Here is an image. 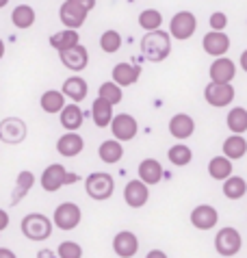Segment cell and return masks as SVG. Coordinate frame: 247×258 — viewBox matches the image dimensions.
<instances>
[{
	"instance_id": "1",
	"label": "cell",
	"mask_w": 247,
	"mask_h": 258,
	"mask_svg": "<svg viewBox=\"0 0 247 258\" xmlns=\"http://www.w3.org/2000/svg\"><path fill=\"white\" fill-rule=\"evenodd\" d=\"M141 54L152 63H161L171 54V35L165 31L145 33L141 39Z\"/></svg>"
},
{
	"instance_id": "2",
	"label": "cell",
	"mask_w": 247,
	"mask_h": 258,
	"mask_svg": "<svg viewBox=\"0 0 247 258\" xmlns=\"http://www.w3.org/2000/svg\"><path fill=\"white\" fill-rule=\"evenodd\" d=\"M20 230L28 241H46L52 236L54 224H52V219L43 213H28L20 221Z\"/></svg>"
},
{
	"instance_id": "3",
	"label": "cell",
	"mask_w": 247,
	"mask_h": 258,
	"mask_svg": "<svg viewBox=\"0 0 247 258\" xmlns=\"http://www.w3.org/2000/svg\"><path fill=\"white\" fill-rule=\"evenodd\" d=\"M85 193L96 202H104L115 193V180L106 171H93L85 178Z\"/></svg>"
},
{
	"instance_id": "4",
	"label": "cell",
	"mask_w": 247,
	"mask_h": 258,
	"mask_svg": "<svg viewBox=\"0 0 247 258\" xmlns=\"http://www.w3.org/2000/svg\"><path fill=\"white\" fill-rule=\"evenodd\" d=\"M83 221V211L81 206L74 204V202H63L54 209L52 213V224L54 228H59L63 232H70V230H76Z\"/></svg>"
},
{
	"instance_id": "5",
	"label": "cell",
	"mask_w": 247,
	"mask_h": 258,
	"mask_svg": "<svg viewBox=\"0 0 247 258\" xmlns=\"http://www.w3.org/2000/svg\"><path fill=\"white\" fill-rule=\"evenodd\" d=\"M241 247H243V236L236 228L226 226L215 234V249L219 256H226V258L236 256L241 252Z\"/></svg>"
},
{
	"instance_id": "6",
	"label": "cell",
	"mask_w": 247,
	"mask_h": 258,
	"mask_svg": "<svg viewBox=\"0 0 247 258\" xmlns=\"http://www.w3.org/2000/svg\"><path fill=\"white\" fill-rule=\"evenodd\" d=\"M195 31H198V18H195L191 11H178L176 16L171 18V22H169L171 39L187 41V39L193 37Z\"/></svg>"
},
{
	"instance_id": "7",
	"label": "cell",
	"mask_w": 247,
	"mask_h": 258,
	"mask_svg": "<svg viewBox=\"0 0 247 258\" xmlns=\"http://www.w3.org/2000/svg\"><path fill=\"white\" fill-rule=\"evenodd\" d=\"M204 100L210 106H215V109H226V106L232 104V100H234V87L228 83L210 81L204 87Z\"/></svg>"
},
{
	"instance_id": "8",
	"label": "cell",
	"mask_w": 247,
	"mask_h": 258,
	"mask_svg": "<svg viewBox=\"0 0 247 258\" xmlns=\"http://www.w3.org/2000/svg\"><path fill=\"white\" fill-rule=\"evenodd\" d=\"M28 128L26 121L20 117H7L0 121V141L7 143V146H18L26 139Z\"/></svg>"
},
{
	"instance_id": "9",
	"label": "cell",
	"mask_w": 247,
	"mask_h": 258,
	"mask_svg": "<svg viewBox=\"0 0 247 258\" xmlns=\"http://www.w3.org/2000/svg\"><path fill=\"white\" fill-rule=\"evenodd\" d=\"M68 174H70V171L65 169V165H61V163L48 165V167L41 171V178H39L41 189L48 191V193H56L61 187L68 184Z\"/></svg>"
},
{
	"instance_id": "10",
	"label": "cell",
	"mask_w": 247,
	"mask_h": 258,
	"mask_svg": "<svg viewBox=\"0 0 247 258\" xmlns=\"http://www.w3.org/2000/svg\"><path fill=\"white\" fill-rule=\"evenodd\" d=\"M111 133H113V139H117L121 143L133 141L137 137V133H139V121L133 115H128V113H117L111 121Z\"/></svg>"
},
{
	"instance_id": "11",
	"label": "cell",
	"mask_w": 247,
	"mask_h": 258,
	"mask_svg": "<svg viewBox=\"0 0 247 258\" xmlns=\"http://www.w3.org/2000/svg\"><path fill=\"white\" fill-rule=\"evenodd\" d=\"M87 16H89V11H85L83 7H78L76 3H72V0H65L59 9V20L65 28H72V31H78L85 22H87Z\"/></svg>"
},
{
	"instance_id": "12",
	"label": "cell",
	"mask_w": 247,
	"mask_h": 258,
	"mask_svg": "<svg viewBox=\"0 0 247 258\" xmlns=\"http://www.w3.org/2000/svg\"><path fill=\"white\" fill-rule=\"evenodd\" d=\"M59 59L68 70L78 74V72H83L87 66H89V50H87L83 44H76V46H72L68 50H61Z\"/></svg>"
},
{
	"instance_id": "13",
	"label": "cell",
	"mask_w": 247,
	"mask_h": 258,
	"mask_svg": "<svg viewBox=\"0 0 247 258\" xmlns=\"http://www.w3.org/2000/svg\"><path fill=\"white\" fill-rule=\"evenodd\" d=\"M202 48L208 56L219 59V56H226V52L230 50V37L223 31H208L202 37Z\"/></svg>"
},
{
	"instance_id": "14",
	"label": "cell",
	"mask_w": 247,
	"mask_h": 258,
	"mask_svg": "<svg viewBox=\"0 0 247 258\" xmlns=\"http://www.w3.org/2000/svg\"><path fill=\"white\" fill-rule=\"evenodd\" d=\"M148 200H150V187L145 182H141L139 178L126 182V187H124V202L130 209H141V206L148 204Z\"/></svg>"
},
{
	"instance_id": "15",
	"label": "cell",
	"mask_w": 247,
	"mask_h": 258,
	"mask_svg": "<svg viewBox=\"0 0 247 258\" xmlns=\"http://www.w3.org/2000/svg\"><path fill=\"white\" fill-rule=\"evenodd\" d=\"M208 74H210V81L213 83L232 85V81H234V76H236V63L232 59H228V56H219V59H215L210 63Z\"/></svg>"
},
{
	"instance_id": "16",
	"label": "cell",
	"mask_w": 247,
	"mask_h": 258,
	"mask_svg": "<svg viewBox=\"0 0 247 258\" xmlns=\"http://www.w3.org/2000/svg\"><path fill=\"white\" fill-rule=\"evenodd\" d=\"M217 221H219V213L210 204H198L191 211V224L198 230H213L217 226Z\"/></svg>"
},
{
	"instance_id": "17",
	"label": "cell",
	"mask_w": 247,
	"mask_h": 258,
	"mask_svg": "<svg viewBox=\"0 0 247 258\" xmlns=\"http://www.w3.org/2000/svg\"><path fill=\"white\" fill-rule=\"evenodd\" d=\"M139 76H141V68L135 66V63H128V61H121L111 70V81L115 85H119L121 89L135 85L139 81Z\"/></svg>"
},
{
	"instance_id": "18",
	"label": "cell",
	"mask_w": 247,
	"mask_h": 258,
	"mask_svg": "<svg viewBox=\"0 0 247 258\" xmlns=\"http://www.w3.org/2000/svg\"><path fill=\"white\" fill-rule=\"evenodd\" d=\"M113 252L119 258H133L139 252V239L135 232L130 230H121L113 236Z\"/></svg>"
},
{
	"instance_id": "19",
	"label": "cell",
	"mask_w": 247,
	"mask_h": 258,
	"mask_svg": "<svg viewBox=\"0 0 247 258\" xmlns=\"http://www.w3.org/2000/svg\"><path fill=\"white\" fill-rule=\"evenodd\" d=\"M167 128H169V135L173 139L184 141L195 133V119L189 115V113H176V115L169 119Z\"/></svg>"
},
{
	"instance_id": "20",
	"label": "cell",
	"mask_w": 247,
	"mask_h": 258,
	"mask_svg": "<svg viewBox=\"0 0 247 258\" xmlns=\"http://www.w3.org/2000/svg\"><path fill=\"white\" fill-rule=\"evenodd\" d=\"M85 150V139L78 133H65L56 139V152L65 159H74Z\"/></svg>"
},
{
	"instance_id": "21",
	"label": "cell",
	"mask_w": 247,
	"mask_h": 258,
	"mask_svg": "<svg viewBox=\"0 0 247 258\" xmlns=\"http://www.w3.org/2000/svg\"><path fill=\"white\" fill-rule=\"evenodd\" d=\"M61 91H63L65 98H70L72 102L78 104V102H83V100L87 98V94H89V85H87L85 78H81L78 74H74V76L65 78Z\"/></svg>"
},
{
	"instance_id": "22",
	"label": "cell",
	"mask_w": 247,
	"mask_h": 258,
	"mask_svg": "<svg viewBox=\"0 0 247 258\" xmlns=\"http://www.w3.org/2000/svg\"><path fill=\"white\" fill-rule=\"evenodd\" d=\"M59 121H61V126L68 133H76L78 128L83 126V121H85V113H83V109L76 102L65 104L63 111L59 113Z\"/></svg>"
},
{
	"instance_id": "23",
	"label": "cell",
	"mask_w": 247,
	"mask_h": 258,
	"mask_svg": "<svg viewBox=\"0 0 247 258\" xmlns=\"http://www.w3.org/2000/svg\"><path fill=\"white\" fill-rule=\"evenodd\" d=\"M37 182V178H35L33 171H28V169H22L18 178H16V187H13L11 191V204L13 206H18L22 200H24L28 196V191L33 189V184Z\"/></svg>"
},
{
	"instance_id": "24",
	"label": "cell",
	"mask_w": 247,
	"mask_h": 258,
	"mask_svg": "<svg viewBox=\"0 0 247 258\" xmlns=\"http://www.w3.org/2000/svg\"><path fill=\"white\" fill-rule=\"evenodd\" d=\"M139 180L145 182L148 187H152V184H158L163 180V165L158 163L156 159H143L139 163Z\"/></svg>"
},
{
	"instance_id": "25",
	"label": "cell",
	"mask_w": 247,
	"mask_h": 258,
	"mask_svg": "<svg viewBox=\"0 0 247 258\" xmlns=\"http://www.w3.org/2000/svg\"><path fill=\"white\" fill-rule=\"evenodd\" d=\"M65 100H68V98L63 96L61 89H48V91H43V94H41L39 106H41L43 113H48V115H54V113H61L63 106L68 104Z\"/></svg>"
},
{
	"instance_id": "26",
	"label": "cell",
	"mask_w": 247,
	"mask_h": 258,
	"mask_svg": "<svg viewBox=\"0 0 247 258\" xmlns=\"http://www.w3.org/2000/svg\"><path fill=\"white\" fill-rule=\"evenodd\" d=\"M91 117H93V124H96L98 128L111 126V121L115 117L113 104L106 102V100H102V98H96L93 100V104H91Z\"/></svg>"
},
{
	"instance_id": "27",
	"label": "cell",
	"mask_w": 247,
	"mask_h": 258,
	"mask_svg": "<svg viewBox=\"0 0 247 258\" xmlns=\"http://www.w3.org/2000/svg\"><path fill=\"white\" fill-rule=\"evenodd\" d=\"M98 156H100V161L106 163V165H115V163H119L124 159V146H121V141L117 139H106L100 143V148H98Z\"/></svg>"
},
{
	"instance_id": "28",
	"label": "cell",
	"mask_w": 247,
	"mask_h": 258,
	"mask_svg": "<svg viewBox=\"0 0 247 258\" xmlns=\"http://www.w3.org/2000/svg\"><path fill=\"white\" fill-rule=\"evenodd\" d=\"M221 150H223V156L234 163V161L243 159V156L247 154V139L243 137V135H230V137L223 141Z\"/></svg>"
},
{
	"instance_id": "29",
	"label": "cell",
	"mask_w": 247,
	"mask_h": 258,
	"mask_svg": "<svg viewBox=\"0 0 247 258\" xmlns=\"http://www.w3.org/2000/svg\"><path fill=\"white\" fill-rule=\"evenodd\" d=\"M48 44H50V48H54L56 52H61V50H68L72 46L81 44V35H78V31H72V28H63V31L50 35Z\"/></svg>"
},
{
	"instance_id": "30",
	"label": "cell",
	"mask_w": 247,
	"mask_h": 258,
	"mask_svg": "<svg viewBox=\"0 0 247 258\" xmlns=\"http://www.w3.org/2000/svg\"><path fill=\"white\" fill-rule=\"evenodd\" d=\"M232 169H234V165H232L230 159H226V156H213V159L208 161V176L213 178V180H219L223 182L226 178L232 176Z\"/></svg>"
},
{
	"instance_id": "31",
	"label": "cell",
	"mask_w": 247,
	"mask_h": 258,
	"mask_svg": "<svg viewBox=\"0 0 247 258\" xmlns=\"http://www.w3.org/2000/svg\"><path fill=\"white\" fill-rule=\"evenodd\" d=\"M35 20H37V13L31 5H18L16 9L11 11V22L16 28H22V31H26V28H31L35 24Z\"/></svg>"
},
{
	"instance_id": "32",
	"label": "cell",
	"mask_w": 247,
	"mask_h": 258,
	"mask_svg": "<svg viewBox=\"0 0 247 258\" xmlns=\"http://www.w3.org/2000/svg\"><path fill=\"white\" fill-rule=\"evenodd\" d=\"M226 124L232 135H245L247 133V109L243 106H232L226 115Z\"/></svg>"
},
{
	"instance_id": "33",
	"label": "cell",
	"mask_w": 247,
	"mask_h": 258,
	"mask_svg": "<svg viewBox=\"0 0 247 258\" xmlns=\"http://www.w3.org/2000/svg\"><path fill=\"white\" fill-rule=\"evenodd\" d=\"M221 191H223V196H226L228 200H241V198L247 196V182H245V178L232 174L230 178L223 180Z\"/></svg>"
},
{
	"instance_id": "34",
	"label": "cell",
	"mask_w": 247,
	"mask_h": 258,
	"mask_svg": "<svg viewBox=\"0 0 247 258\" xmlns=\"http://www.w3.org/2000/svg\"><path fill=\"white\" fill-rule=\"evenodd\" d=\"M167 159H169L171 165H176V167H187L193 161V150L184 146V143H176V146H171L167 150Z\"/></svg>"
},
{
	"instance_id": "35",
	"label": "cell",
	"mask_w": 247,
	"mask_h": 258,
	"mask_svg": "<svg viewBox=\"0 0 247 258\" xmlns=\"http://www.w3.org/2000/svg\"><path fill=\"white\" fill-rule=\"evenodd\" d=\"M139 26L143 28L145 33L158 31L163 26V13L158 9H143L139 13Z\"/></svg>"
},
{
	"instance_id": "36",
	"label": "cell",
	"mask_w": 247,
	"mask_h": 258,
	"mask_svg": "<svg viewBox=\"0 0 247 258\" xmlns=\"http://www.w3.org/2000/svg\"><path fill=\"white\" fill-rule=\"evenodd\" d=\"M121 44H124V39H121L119 31H115V28H108V31L100 35V48H102V52H106V54L119 52Z\"/></svg>"
},
{
	"instance_id": "37",
	"label": "cell",
	"mask_w": 247,
	"mask_h": 258,
	"mask_svg": "<svg viewBox=\"0 0 247 258\" xmlns=\"http://www.w3.org/2000/svg\"><path fill=\"white\" fill-rule=\"evenodd\" d=\"M98 98H102V100H106V102H111L115 106V104H119L124 100V91H121L119 85H115L113 81H106V83L100 85Z\"/></svg>"
},
{
	"instance_id": "38",
	"label": "cell",
	"mask_w": 247,
	"mask_h": 258,
	"mask_svg": "<svg viewBox=\"0 0 247 258\" xmlns=\"http://www.w3.org/2000/svg\"><path fill=\"white\" fill-rule=\"evenodd\" d=\"M56 256L59 258H83V247L76 241H63L56 247Z\"/></svg>"
},
{
	"instance_id": "39",
	"label": "cell",
	"mask_w": 247,
	"mask_h": 258,
	"mask_svg": "<svg viewBox=\"0 0 247 258\" xmlns=\"http://www.w3.org/2000/svg\"><path fill=\"white\" fill-rule=\"evenodd\" d=\"M210 31H226L228 26V16L223 11H215L213 16H210Z\"/></svg>"
},
{
	"instance_id": "40",
	"label": "cell",
	"mask_w": 247,
	"mask_h": 258,
	"mask_svg": "<svg viewBox=\"0 0 247 258\" xmlns=\"http://www.w3.org/2000/svg\"><path fill=\"white\" fill-rule=\"evenodd\" d=\"M9 213H7L5 209H0V232L3 230H7V228H9Z\"/></svg>"
},
{
	"instance_id": "41",
	"label": "cell",
	"mask_w": 247,
	"mask_h": 258,
	"mask_svg": "<svg viewBox=\"0 0 247 258\" xmlns=\"http://www.w3.org/2000/svg\"><path fill=\"white\" fill-rule=\"evenodd\" d=\"M72 3H76L78 7H83L85 11H91V9H96V0H72Z\"/></svg>"
},
{
	"instance_id": "42",
	"label": "cell",
	"mask_w": 247,
	"mask_h": 258,
	"mask_svg": "<svg viewBox=\"0 0 247 258\" xmlns=\"http://www.w3.org/2000/svg\"><path fill=\"white\" fill-rule=\"evenodd\" d=\"M37 258H59L56 256V249H48V247H43L37 252Z\"/></svg>"
},
{
	"instance_id": "43",
	"label": "cell",
	"mask_w": 247,
	"mask_h": 258,
	"mask_svg": "<svg viewBox=\"0 0 247 258\" xmlns=\"http://www.w3.org/2000/svg\"><path fill=\"white\" fill-rule=\"evenodd\" d=\"M145 258H169V256H167L163 249H150V252L145 254Z\"/></svg>"
},
{
	"instance_id": "44",
	"label": "cell",
	"mask_w": 247,
	"mask_h": 258,
	"mask_svg": "<svg viewBox=\"0 0 247 258\" xmlns=\"http://www.w3.org/2000/svg\"><path fill=\"white\" fill-rule=\"evenodd\" d=\"M0 258H18V256H16V252H13V249H9V247H0Z\"/></svg>"
},
{
	"instance_id": "45",
	"label": "cell",
	"mask_w": 247,
	"mask_h": 258,
	"mask_svg": "<svg viewBox=\"0 0 247 258\" xmlns=\"http://www.w3.org/2000/svg\"><path fill=\"white\" fill-rule=\"evenodd\" d=\"M238 66H241L243 72H247V50H243L241 52V59H238Z\"/></svg>"
},
{
	"instance_id": "46",
	"label": "cell",
	"mask_w": 247,
	"mask_h": 258,
	"mask_svg": "<svg viewBox=\"0 0 247 258\" xmlns=\"http://www.w3.org/2000/svg\"><path fill=\"white\" fill-rule=\"evenodd\" d=\"M5 52H7V46H5V41L0 39V61H3V56H5Z\"/></svg>"
},
{
	"instance_id": "47",
	"label": "cell",
	"mask_w": 247,
	"mask_h": 258,
	"mask_svg": "<svg viewBox=\"0 0 247 258\" xmlns=\"http://www.w3.org/2000/svg\"><path fill=\"white\" fill-rule=\"evenodd\" d=\"M7 5H9V0H0V9H5Z\"/></svg>"
}]
</instances>
